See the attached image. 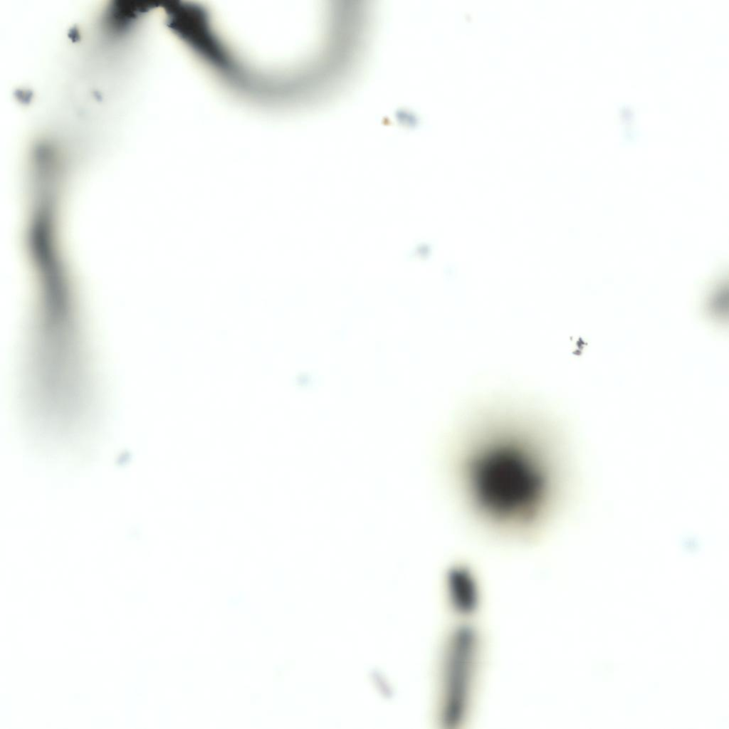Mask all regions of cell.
I'll list each match as a JSON object with an SVG mask.
<instances>
[{
  "label": "cell",
  "instance_id": "cell-1",
  "mask_svg": "<svg viewBox=\"0 0 729 729\" xmlns=\"http://www.w3.org/2000/svg\"><path fill=\"white\" fill-rule=\"evenodd\" d=\"M466 481L477 507L494 520L526 523L535 519L549 491L542 459L520 442L500 440L472 453Z\"/></svg>",
  "mask_w": 729,
  "mask_h": 729
},
{
  "label": "cell",
  "instance_id": "cell-3",
  "mask_svg": "<svg viewBox=\"0 0 729 729\" xmlns=\"http://www.w3.org/2000/svg\"><path fill=\"white\" fill-rule=\"evenodd\" d=\"M451 589L456 608L463 612L473 609L476 595L473 581L463 569L454 570L451 576Z\"/></svg>",
  "mask_w": 729,
  "mask_h": 729
},
{
  "label": "cell",
  "instance_id": "cell-2",
  "mask_svg": "<svg viewBox=\"0 0 729 729\" xmlns=\"http://www.w3.org/2000/svg\"><path fill=\"white\" fill-rule=\"evenodd\" d=\"M476 657L474 634L458 629L452 636L446 659L445 715L448 723H460L471 688Z\"/></svg>",
  "mask_w": 729,
  "mask_h": 729
}]
</instances>
